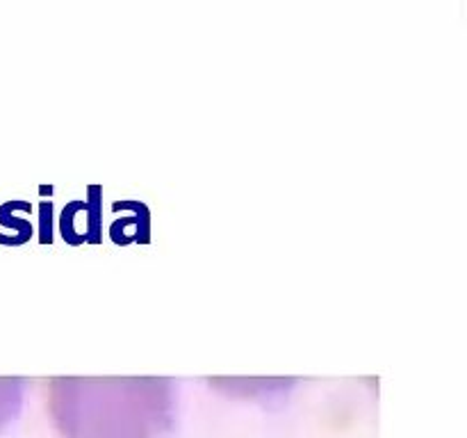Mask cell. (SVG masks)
Wrapping results in <instances>:
<instances>
[{"instance_id": "cell-1", "label": "cell", "mask_w": 467, "mask_h": 438, "mask_svg": "<svg viewBox=\"0 0 467 438\" xmlns=\"http://www.w3.org/2000/svg\"><path fill=\"white\" fill-rule=\"evenodd\" d=\"M16 409H19V397H16L14 388L7 384H0V432L16 416Z\"/></svg>"}]
</instances>
